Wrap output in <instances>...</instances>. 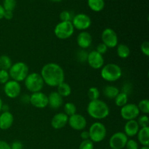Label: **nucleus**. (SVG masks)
Masks as SVG:
<instances>
[{
	"mask_svg": "<svg viewBox=\"0 0 149 149\" xmlns=\"http://www.w3.org/2000/svg\"><path fill=\"white\" fill-rule=\"evenodd\" d=\"M4 92L9 98L14 99L18 97L21 93V86L20 82L10 80L4 85Z\"/></svg>",
	"mask_w": 149,
	"mask_h": 149,
	"instance_id": "12",
	"label": "nucleus"
},
{
	"mask_svg": "<svg viewBox=\"0 0 149 149\" xmlns=\"http://www.w3.org/2000/svg\"><path fill=\"white\" fill-rule=\"evenodd\" d=\"M49 1H52V2H60V1H61L62 0H49Z\"/></svg>",
	"mask_w": 149,
	"mask_h": 149,
	"instance_id": "48",
	"label": "nucleus"
},
{
	"mask_svg": "<svg viewBox=\"0 0 149 149\" xmlns=\"http://www.w3.org/2000/svg\"><path fill=\"white\" fill-rule=\"evenodd\" d=\"M8 71L12 80L17 82L24 81L29 74V66L24 62H17L13 63Z\"/></svg>",
	"mask_w": 149,
	"mask_h": 149,
	"instance_id": "4",
	"label": "nucleus"
},
{
	"mask_svg": "<svg viewBox=\"0 0 149 149\" xmlns=\"http://www.w3.org/2000/svg\"><path fill=\"white\" fill-rule=\"evenodd\" d=\"M104 1H105V0H104Z\"/></svg>",
	"mask_w": 149,
	"mask_h": 149,
	"instance_id": "50",
	"label": "nucleus"
},
{
	"mask_svg": "<svg viewBox=\"0 0 149 149\" xmlns=\"http://www.w3.org/2000/svg\"><path fill=\"white\" fill-rule=\"evenodd\" d=\"M127 149H138L139 146H138V143L136 141L133 139L128 140L127 142L126 146H125Z\"/></svg>",
	"mask_w": 149,
	"mask_h": 149,
	"instance_id": "38",
	"label": "nucleus"
},
{
	"mask_svg": "<svg viewBox=\"0 0 149 149\" xmlns=\"http://www.w3.org/2000/svg\"><path fill=\"white\" fill-rule=\"evenodd\" d=\"M90 140L93 143H100L106 138L107 130L106 126L100 122H94L89 128Z\"/></svg>",
	"mask_w": 149,
	"mask_h": 149,
	"instance_id": "6",
	"label": "nucleus"
},
{
	"mask_svg": "<svg viewBox=\"0 0 149 149\" xmlns=\"http://www.w3.org/2000/svg\"><path fill=\"white\" fill-rule=\"evenodd\" d=\"M57 93L63 97H68L71 94V86L63 81L57 87Z\"/></svg>",
	"mask_w": 149,
	"mask_h": 149,
	"instance_id": "25",
	"label": "nucleus"
},
{
	"mask_svg": "<svg viewBox=\"0 0 149 149\" xmlns=\"http://www.w3.org/2000/svg\"><path fill=\"white\" fill-rule=\"evenodd\" d=\"M141 50L144 55L146 57L149 56V42L148 41H145L141 44Z\"/></svg>",
	"mask_w": 149,
	"mask_h": 149,
	"instance_id": "37",
	"label": "nucleus"
},
{
	"mask_svg": "<svg viewBox=\"0 0 149 149\" xmlns=\"http://www.w3.org/2000/svg\"><path fill=\"white\" fill-rule=\"evenodd\" d=\"M59 17L61 21H71L73 19L72 14L68 10H63L61 12Z\"/></svg>",
	"mask_w": 149,
	"mask_h": 149,
	"instance_id": "33",
	"label": "nucleus"
},
{
	"mask_svg": "<svg viewBox=\"0 0 149 149\" xmlns=\"http://www.w3.org/2000/svg\"><path fill=\"white\" fill-rule=\"evenodd\" d=\"M74 29L84 31L88 29L92 24V20L90 16L84 13H79L73 17L71 20Z\"/></svg>",
	"mask_w": 149,
	"mask_h": 149,
	"instance_id": "9",
	"label": "nucleus"
},
{
	"mask_svg": "<svg viewBox=\"0 0 149 149\" xmlns=\"http://www.w3.org/2000/svg\"><path fill=\"white\" fill-rule=\"evenodd\" d=\"M2 106H3V102H2V100H1V98L0 97V111H1V108H2Z\"/></svg>",
	"mask_w": 149,
	"mask_h": 149,
	"instance_id": "47",
	"label": "nucleus"
},
{
	"mask_svg": "<svg viewBox=\"0 0 149 149\" xmlns=\"http://www.w3.org/2000/svg\"><path fill=\"white\" fill-rule=\"evenodd\" d=\"M102 43L104 44L108 48H114L119 44L117 33L113 29L106 28L103 31L101 34Z\"/></svg>",
	"mask_w": 149,
	"mask_h": 149,
	"instance_id": "8",
	"label": "nucleus"
},
{
	"mask_svg": "<svg viewBox=\"0 0 149 149\" xmlns=\"http://www.w3.org/2000/svg\"><path fill=\"white\" fill-rule=\"evenodd\" d=\"M63 110V113L69 117V116L77 113V106L72 102H67L64 104Z\"/></svg>",
	"mask_w": 149,
	"mask_h": 149,
	"instance_id": "28",
	"label": "nucleus"
},
{
	"mask_svg": "<svg viewBox=\"0 0 149 149\" xmlns=\"http://www.w3.org/2000/svg\"><path fill=\"white\" fill-rule=\"evenodd\" d=\"M140 112L143 114L148 115L149 113V100L148 99H143L137 105Z\"/></svg>",
	"mask_w": 149,
	"mask_h": 149,
	"instance_id": "29",
	"label": "nucleus"
},
{
	"mask_svg": "<svg viewBox=\"0 0 149 149\" xmlns=\"http://www.w3.org/2000/svg\"><path fill=\"white\" fill-rule=\"evenodd\" d=\"M139 125L140 128L146 127L149 126V118L148 115L143 114L141 116H139L138 117V120H136Z\"/></svg>",
	"mask_w": 149,
	"mask_h": 149,
	"instance_id": "32",
	"label": "nucleus"
},
{
	"mask_svg": "<svg viewBox=\"0 0 149 149\" xmlns=\"http://www.w3.org/2000/svg\"><path fill=\"white\" fill-rule=\"evenodd\" d=\"M10 147H11V149H23V145L20 141H16L12 143Z\"/></svg>",
	"mask_w": 149,
	"mask_h": 149,
	"instance_id": "40",
	"label": "nucleus"
},
{
	"mask_svg": "<svg viewBox=\"0 0 149 149\" xmlns=\"http://www.w3.org/2000/svg\"><path fill=\"white\" fill-rule=\"evenodd\" d=\"M77 42L78 46L82 49L88 48L93 42V37L89 32L84 31L79 33L77 36Z\"/></svg>",
	"mask_w": 149,
	"mask_h": 149,
	"instance_id": "17",
	"label": "nucleus"
},
{
	"mask_svg": "<svg viewBox=\"0 0 149 149\" xmlns=\"http://www.w3.org/2000/svg\"><path fill=\"white\" fill-rule=\"evenodd\" d=\"M87 111L89 116L93 119L102 120L109 116L110 109L106 102L97 99L95 100H90L87 105Z\"/></svg>",
	"mask_w": 149,
	"mask_h": 149,
	"instance_id": "2",
	"label": "nucleus"
},
{
	"mask_svg": "<svg viewBox=\"0 0 149 149\" xmlns=\"http://www.w3.org/2000/svg\"><path fill=\"white\" fill-rule=\"evenodd\" d=\"M130 49L125 44H118L116 46V53L119 58L122 59H126L130 55Z\"/></svg>",
	"mask_w": 149,
	"mask_h": 149,
	"instance_id": "22",
	"label": "nucleus"
},
{
	"mask_svg": "<svg viewBox=\"0 0 149 149\" xmlns=\"http://www.w3.org/2000/svg\"><path fill=\"white\" fill-rule=\"evenodd\" d=\"M115 104L118 107H121L125 106L128 102V94L124 92H119V94L114 98Z\"/></svg>",
	"mask_w": 149,
	"mask_h": 149,
	"instance_id": "26",
	"label": "nucleus"
},
{
	"mask_svg": "<svg viewBox=\"0 0 149 149\" xmlns=\"http://www.w3.org/2000/svg\"><path fill=\"white\" fill-rule=\"evenodd\" d=\"M30 103L37 109H45L48 106V96L42 92L32 93L30 95Z\"/></svg>",
	"mask_w": 149,
	"mask_h": 149,
	"instance_id": "14",
	"label": "nucleus"
},
{
	"mask_svg": "<svg viewBox=\"0 0 149 149\" xmlns=\"http://www.w3.org/2000/svg\"><path fill=\"white\" fill-rule=\"evenodd\" d=\"M140 111L137 104L135 103H127L122 106L120 110V114L122 119L126 121L136 119L140 116Z\"/></svg>",
	"mask_w": 149,
	"mask_h": 149,
	"instance_id": "10",
	"label": "nucleus"
},
{
	"mask_svg": "<svg viewBox=\"0 0 149 149\" xmlns=\"http://www.w3.org/2000/svg\"><path fill=\"white\" fill-rule=\"evenodd\" d=\"M21 100L23 102V103H30V95H24L22 96L21 97Z\"/></svg>",
	"mask_w": 149,
	"mask_h": 149,
	"instance_id": "44",
	"label": "nucleus"
},
{
	"mask_svg": "<svg viewBox=\"0 0 149 149\" xmlns=\"http://www.w3.org/2000/svg\"><path fill=\"white\" fill-rule=\"evenodd\" d=\"M4 12H5V10H4V7H2V5H1V4H0V20H1V19L4 18Z\"/></svg>",
	"mask_w": 149,
	"mask_h": 149,
	"instance_id": "45",
	"label": "nucleus"
},
{
	"mask_svg": "<svg viewBox=\"0 0 149 149\" xmlns=\"http://www.w3.org/2000/svg\"><path fill=\"white\" fill-rule=\"evenodd\" d=\"M74 33V28L71 21H61L55 26L54 33L59 39H67Z\"/></svg>",
	"mask_w": 149,
	"mask_h": 149,
	"instance_id": "7",
	"label": "nucleus"
},
{
	"mask_svg": "<svg viewBox=\"0 0 149 149\" xmlns=\"http://www.w3.org/2000/svg\"><path fill=\"white\" fill-rule=\"evenodd\" d=\"M80 136H81V139H82L83 141H84V140L90 139V135H89V132L87 130H83L82 132H81Z\"/></svg>",
	"mask_w": 149,
	"mask_h": 149,
	"instance_id": "43",
	"label": "nucleus"
},
{
	"mask_svg": "<svg viewBox=\"0 0 149 149\" xmlns=\"http://www.w3.org/2000/svg\"><path fill=\"white\" fill-rule=\"evenodd\" d=\"M100 76L105 81L113 82L118 81L122 77V70L119 65L111 63L102 67Z\"/></svg>",
	"mask_w": 149,
	"mask_h": 149,
	"instance_id": "3",
	"label": "nucleus"
},
{
	"mask_svg": "<svg viewBox=\"0 0 149 149\" xmlns=\"http://www.w3.org/2000/svg\"><path fill=\"white\" fill-rule=\"evenodd\" d=\"M100 95V93L98 89L95 87H90L87 92V96L90 100H95L99 99Z\"/></svg>",
	"mask_w": 149,
	"mask_h": 149,
	"instance_id": "30",
	"label": "nucleus"
},
{
	"mask_svg": "<svg viewBox=\"0 0 149 149\" xmlns=\"http://www.w3.org/2000/svg\"><path fill=\"white\" fill-rule=\"evenodd\" d=\"M23 81L26 88L32 93L41 92L45 85V82L40 74L36 72L29 74Z\"/></svg>",
	"mask_w": 149,
	"mask_h": 149,
	"instance_id": "5",
	"label": "nucleus"
},
{
	"mask_svg": "<svg viewBox=\"0 0 149 149\" xmlns=\"http://www.w3.org/2000/svg\"><path fill=\"white\" fill-rule=\"evenodd\" d=\"M13 65V61L8 55H3L0 56V69L9 71Z\"/></svg>",
	"mask_w": 149,
	"mask_h": 149,
	"instance_id": "27",
	"label": "nucleus"
},
{
	"mask_svg": "<svg viewBox=\"0 0 149 149\" xmlns=\"http://www.w3.org/2000/svg\"><path fill=\"white\" fill-rule=\"evenodd\" d=\"M68 116L63 112H60L53 116L51 120V126L55 130H61L68 124Z\"/></svg>",
	"mask_w": 149,
	"mask_h": 149,
	"instance_id": "16",
	"label": "nucleus"
},
{
	"mask_svg": "<svg viewBox=\"0 0 149 149\" xmlns=\"http://www.w3.org/2000/svg\"><path fill=\"white\" fill-rule=\"evenodd\" d=\"M16 0H3L2 7L5 11H12L16 7Z\"/></svg>",
	"mask_w": 149,
	"mask_h": 149,
	"instance_id": "31",
	"label": "nucleus"
},
{
	"mask_svg": "<svg viewBox=\"0 0 149 149\" xmlns=\"http://www.w3.org/2000/svg\"><path fill=\"white\" fill-rule=\"evenodd\" d=\"M40 75L45 84L49 87H58L65 80V73L62 67L55 63H48L42 67Z\"/></svg>",
	"mask_w": 149,
	"mask_h": 149,
	"instance_id": "1",
	"label": "nucleus"
},
{
	"mask_svg": "<svg viewBox=\"0 0 149 149\" xmlns=\"http://www.w3.org/2000/svg\"><path fill=\"white\" fill-rule=\"evenodd\" d=\"M108 49H109V48H108L107 47H106V45H104V44L100 43L97 46V48H96V51H97L98 53L101 54V55H103V54L106 53V52L108 51Z\"/></svg>",
	"mask_w": 149,
	"mask_h": 149,
	"instance_id": "39",
	"label": "nucleus"
},
{
	"mask_svg": "<svg viewBox=\"0 0 149 149\" xmlns=\"http://www.w3.org/2000/svg\"><path fill=\"white\" fill-rule=\"evenodd\" d=\"M140 127L137 122L136 119L127 121L124 127V132L127 137H134L137 135Z\"/></svg>",
	"mask_w": 149,
	"mask_h": 149,
	"instance_id": "20",
	"label": "nucleus"
},
{
	"mask_svg": "<svg viewBox=\"0 0 149 149\" xmlns=\"http://www.w3.org/2000/svg\"><path fill=\"white\" fill-rule=\"evenodd\" d=\"M0 149H11V147L6 141H0Z\"/></svg>",
	"mask_w": 149,
	"mask_h": 149,
	"instance_id": "41",
	"label": "nucleus"
},
{
	"mask_svg": "<svg viewBox=\"0 0 149 149\" xmlns=\"http://www.w3.org/2000/svg\"><path fill=\"white\" fill-rule=\"evenodd\" d=\"M138 139L143 146H149V127L140 128L138 134Z\"/></svg>",
	"mask_w": 149,
	"mask_h": 149,
	"instance_id": "21",
	"label": "nucleus"
},
{
	"mask_svg": "<svg viewBox=\"0 0 149 149\" xmlns=\"http://www.w3.org/2000/svg\"><path fill=\"white\" fill-rule=\"evenodd\" d=\"M13 17V12L12 11H5L4 14V18L6 20H11Z\"/></svg>",
	"mask_w": 149,
	"mask_h": 149,
	"instance_id": "42",
	"label": "nucleus"
},
{
	"mask_svg": "<svg viewBox=\"0 0 149 149\" xmlns=\"http://www.w3.org/2000/svg\"><path fill=\"white\" fill-rule=\"evenodd\" d=\"M127 141L128 137L124 132H115L109 139V146L111 149H123Z\"/></svg>",
	"mask_w": 149,
	"mask_h": 149,
	"instance_id": "11",
	"label": "nucleus"
},
{
	"mask_svg": "<svg viewBox=\"0 0 149 149\" xmlns=\"http://www.w3.org/2000/svg\"><path fill=\"white\" fill-rule=\"evenodd\" d=\"M68 124L74 130L81 131L85 129L87 122L86 118L83 115L75 113L68 117Z\"/></svg>",
	"mask_w": 149,
	"mask_h": 149,
	"instance_id": "13",
	"label": "nucleus"
},
{
	"mask_svg": "<svg viewBox=\"0 0 149 149\" xmlns=\"http://www.w3.org/2000/svg\"><path fill=\"white\" fill-rule=\"evenodd\" d=\"M103 95L109 99H114L119 93V89L113 85H107L103 89Z\"/></svg>",
	"mask_w": 149,
	"mask_h": 149,
	"instance_id": "23",
	"label": "nucleus"
},
{
	"mask_svg": "<svg viewBox=\"0 0 149 149\" xmlns=\"http://www.w3.org/2000/svg\"><path fill=\"white\" fill-rule=\"evenodd\" d=\"M87 62L93 69H100L104 65V58L101 54L93 50L88 53Z\"/></svg>",
	"mask_w": 149,
	"mask_h": 149,
	"instance_id": "15",
	"label": "nucleus"
},
{
	"mask_svg": "<svg viewBox=\"0 0 149 149\" xmlns=\"http://www.w3.org/2000/svg\"><path fill=\"white\" fill-rule=\"evenodd\" d=\"M87 55H88V53L84 49H81V50H79L77 52L76 57H77V59L79 62L84 63L87 61Z\"/></svg>",
	"mask_w": 149,
	"mask_h": 149,
	"instance_id": "35",
	"label": "nucleus"
},
{
	"mask_svg": "<svg viewBox=\"0 0 149 149\" xmlns=\"http://www.w3.org/2000/svg\"><path fill=\"white\" fill-rule=\"evenodd\" d=\"M10 107H9L6 104H3L2 108H1V111H3V112L4 111H10Z\"/></svg>",
	"mask_w": 149,
	"mask_h": 149,
	"instance_id": "46",
	"label": "nucleus"
},
{
	"mask_svg": "<svg viewBox=\"0 0 149 149\" xmlns=\"http://www.w3.org/2000/svg\"><path fill=\"white\" fill-rule=\"evenodd\" d=\"M141 149H149L148 146H143Z\"/></svg>",
	"mask_w": 149,
	"mask_h": 149,
	"instance_id": "49",
	"label": "nucleus"
},
{
	"mask_svg": "<svg viewBox=\"0 0 149 149\" xmlns=\"http://www.w3.org/2000/svg\"><path fill=\"white\" fill-rule=\"evenodd\" d=\"M14 122V116L10 111H4L0 114V129L7 130L10 129Z\"/></svg>",
	"mask_w": 149,
	"mask_h": 149,
	"instance_id": "18",
	"label": "nucleus"
},
{
	"mask_svg": "<svg viewBox=\"0 0 149 149\" xmlns=\"http://www.w3.org/2000/svg\"><path fill=\"white\" fill-rule=\"evenodd\" d=\"M10 74L9 71L6 70L0 69V84H6L8 81H10Z\"/></svg>",
	"mask_w": 149,
	"mask_h": 149,
	"instance_id": "34",
	"label": "nucleus"
},
{
	"mask_svg": "<svg viewBox=\"0 0 149 149\" xmlns=\"http://www.w3.org/2000/svg\"><path fill=\"white\" fill-rule=\"evenodd\" d=\"M79 149H94V143L91 140H84L80 143Z\"/></svg>",
	"mask_w": 149,
	"mask_h": 149,
	"instance_id": "36",
	"label": "nucleus"
},
{
	"mask_svg": "<svg viewBox=\"0 0 149 149\" xmlns=\"http://www.w3.org/2000/svg\"><path fill=\"white\" fill-rule=\"evenodd\" d=\"M63 97L60 95L57 91L52 92L48 95V106L52 109H60L63 104Z\"/></svg>",
	"mask_w": 149,
	"mask_h": 149,
	"instance_id": "19",
	"label": "nucleus"
},
{
	"mask_svg": "<svg viewBox=\"0 0 149 149\" xmlns=\"http://www.w3.org/2000/svg\"><path fill=\"white\" fill-rule=\"evenodd\" d=\"M87 4L90 10L98 13L104 9L105 1L104 0H87Z\"/></svg>",
	"mask_w": 149,
	"mask_h": 149,
	"instance_id": "24",
	"label": "nucleus"
}]
</instances>
